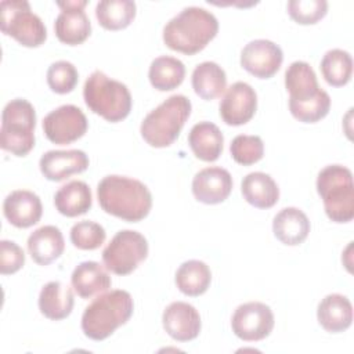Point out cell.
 Masks as SVG:
<instances>
[{
  "label": "cell",
  "instance_id": "19",
  "mask_svg": "<svg viewBox=\"0 0 354 354\" xmlns=\"http://www.w3.org/2000/svg\"><path fill=\"white\" fill-rule=\"evenodd\" d=\"M285 87L289 93V104L306 102L322 93L314 69L304 61H295L288 66L285 72Z\"/></svg>",
  "mask_w": 354,
  "mask_h": 354
},
{
  "label": "cell",
  "instance_id": "4",
  "mask_svg": "<svg viewBox=\"0 0 354 354\" xmlns=\"http://www.w3.org/2000/svg\"><path fill=\"white\" fill-rule=\"evenodd\" d=\"M191 108V101L183 94H174L166 98L141 123L140 131L145 142L155 148L171 145L189 118Z\"/></svg>",
  "mask_w": 354,
  "mask_h": 354
},
{
  "label": "cell",
  "instance_id": "3",
  "mask_svg": "<svg viewBox=\"0 0 354 354\" xmlns=\"http://www.w3.org/2000/svg\"><path fill=\"white\" fill-rule=\"evenodd\" d=\"M133 297L126 290H111L95 297L82 315L83 333L95 342L111 336L133 315Z\"/></svg>",
  "mask_w": 354,
  "mask_h": 354
},
{
  "label": "cell",
  "instance_id": "27",
  "mask_svg": "<svg viewBox=\"0 0 354 354\" xmlns=\"http://www.w3.org/2000/svg\"><path fill=\"white\" fill-rule=\"evenodd\" d=\"M91 203V189L84 181L80 180L69 181L54 195V205L57 210L66 217H77L87 213Z\"/></svg>",
  "mask_w": 354,
  "mask_h": 354
},
{
  "label": "cell",
  "instance_id": "10",
  "mask_svg": "<svg viewBox=\"0 0 354 354\" xmlns=\"http://www.w3.org/2000/svg\"><path fill=\"white\" fill-rule=\"evenodd\" d=\"M231 328L241 340L259 342L266 339L272 332L274 314L264 303H243L234 311Z\"/></svg>",
  "mask_w": 354,
  "mask_h": 354
},
{
  "label": "cell",
  "instance_id": "13",
  "mask_svg": "<svg viewBox=\"0 0 354 354\" xmlns=\"http://www.w3.org/2000/svg\"><path fill=\"white\" fill-rule=\"evenodd\" d=\"M283 61L282 50L278 44L267 39L249 41L241 53V65L245 71L259 79L274 76Z\"/></svg>",
  "mask_w": 354,
  "mask_h": 354
},
{
  "label": "cell",
  "instance_id": "33",
  "mask_svg": "<svg viewBox=\"0 0 354 354\" xmlns=\"http://www.w3.org/2000/svg\"><path fill=\"white\" fill-rule=\"evenodd\" d=\"M230 152L236 163L250 166L263 158L264 144L259 136L239 134L231 141Z\"/></svg>",
  "mask_w": 354,
  "mask_h": 354
},
{
  "label": "cell",
  "instance_id": "1",
  "mask_svg": "<svg viewBox=\"0 0 354 354\" xmlns=\"http://www.w3.org/2000/svg\"><path fill=\"white\" fill-rule=\"evenodd\" d=\"M100 206L108 214L137 223L145 218L152 207V195L140 180L111 174L104 177L97 187Z\"/></svg>",
  "mask_w": 354,
  "mask_h": 354
},
{
  "label": "cell",
  "instance_id": "9",
  "mask_svg": "<svg viewBox=\"0 0 354 354\" xmlns=\"http://www.w3.org/2000/svg\"><path fill=\"white\" fill-rule=\"evenodd\" d=\"M148 256L145 236L133 230H122L115 234L102 250V261L108 271L116 275L133 272Z\"/></svg>",
  "mask_w": 354,
  "mask_h": 354
},
{
  "label": "cell",
  "instance_id": "18",
  "mask_svg": "<svg viewBox=\"0 0 354 354\" xmlns=\"http://www.w3.org/2000/svg\"><path fill=\"white\" fill-rule=\"evenodd\" d=\"M3 213L14 227L28 228L39 223L43 206L40 198L35 192L17 189L6 196Z\"/></svg>",
  "mask_w": 354,
  "mask_h": 354
},
{
  "label": "cell",
  "instance_id": "26",
  "mask_svg": "<svg viewBox=\"0 0 354 354\" xmlns=\"http://www.w3.org/2000/svg\"><path fill=\"white\" fill-rule=\"evenodd\" d=\"M241 191L248 203L257 209H270L279 199V188L270 174L253 171L243 177Z\"/></svg>",
  "mask_w": 354,
  "mask_h": 354
},
{
  "label": "cell",
  "instance_id": "15",
  "mask_svg": "<svg viewBox=\"0 0 354 354\" xmlns=\"http://www.w3.org/2000/svg\"><path fill=\"white\" fill-rule=\"evenodd\" d=\"M232 189V177L228 170L212 166L199 170L192 180V194L196 201L206 205L224 202Z\"/></svg>",
  "mask_w": 354,
  "mask_h": 354
},
{
  "label": "cell",
  "instance_id": "30",
  "mask_svg": "<svg viewBox=\"0 0 354 354\" xmlns=\"http://www.w3.org/2000/svg\"><path fill=\"white\" fill-rule=\"evenodd\" d=\"M185 76L184 64L169 55H162L151 62L148 77L151 84L159 91H170L177 88Z\"/></svg>",
  "mask_w": 354,
  "mask_h": 354
},
{
  "label": "cell",
  "instance_id": "24",
  "mask_svg": "<svg viewBox=\"0 0 354 354\" xmlns=\"http://www.w3.org/2000/svg\"><path fill=\"white\" fill-rule=\"evenodd\" d=\"M188 144L194 155L203 162H214L223 152L224 137L212 122H199L188 134Z\"/></svg>",
  "mask_w": 354,
  "mask_h": 354
},
{
  "label": "cell",
  "instance_id": "35",
  "mask_svg": "<svg viewBox=\"0 0 354 354\" xmlns=\"http://www.w3.org/2000/svg\"><path fill=\"white\" fill-rule=\"evenodd\" d=\"M77 71L69 61H57L48 66L47 84L57 94H68L77 84Z\"/></svg>",
  "mask_w": 354,
  "mask_h": 354
},
{
  "label": "cell",
  "instance_id": "12",
  "mask_svg": "<svg viewBox=\"0 0 354 354\" xmlns=\"http://www.w3.org/2000/svg\"><path fill=\"white\" fill-rule=\"evenodd\" d=\"M57 6L61 8V12L54 22L55 36L68 46L82 44L91 33V24L84 12L87 1H57Z\"/></svg>",
  "mask_w": 354,
  "mask_h": 354
},
{
  "label": "cell",
  "instance_id": "2",
  "mask_svg": "<svg viewBox=\"0 0 354 354\" xmlns=\"http://www.w3.org/2000/svg\"><path fill=\"white\" fill-rule=\"evenodd\" d=\"M218 32L217 18L202 7H187L163 28L165 44L178 53L194 55L202 51Z\"/></svg>",
  "mask_w": 354,
  "mask_h": 354
},
{
  "label": "cell",
  "instance_id": "25",
  "mask_svg": "<svg viewBox=\"0 0 354 354\" xmlns=\"http://www.w3.org/2000/svg\"><path fill=\"white\" fill-rule=\"evenodd\" d=\"M73 304L72 289L59 281H51L40 290L39 310L48 319L59 321L66 318L72 313Z\"/></svg>",
  "mask_w": 354,
  "mask_h": 354
},
{
  "label": "cell",
  "instance_id": "23",
  "mask_svg": "<svg viewBox=\"0 0 354 354\" xmlns=\"http://www.w3.org/2000/svg\"><path fill=\"white\" fill-rule=\"evenodd\" d=\"M71 283L82 299H90L111 288V277L97 261H83L71 275Z\"/></svg>",
  "mask_w": 354,
  "mask_h": 354
},
{
  "label": "cell",
  "instance_id": "8",
  "mask_svg": "<svg viewBox=\"0 0 354 354\" xmlns=\"http://www.w3.org/2000/svg\"><path fill=\"white\" fill-rule=\"evenodd\" d=\"M0 29L25 47H39L47 39V29L25 0L0 3Z\"/></svg>",
  "mask_w": 354,
  "mask_h": 354
},
{
  "label": "cell",
  "instance_id": "38",
  "mask_svg": "<svg viewBox=\"0 0 354 354\" xmlns=\"http://www.w3.org/2000/svg\"><path fill=\"white\" fill-rule=\"evenodd\" d=\"M25 264L24 250L12 241H0V272L3 275L14 274Z\"/></svg>",
  "mask_w": 354,
  "mask_h": 354
},
{
  "label": "cell",
  "instance_id": "16",
  "mask_svg": "<svg viewBox=\"0 0 354 354\" xmlns=\"http://www.w3.org/2000/svg\"><path fill=\"white\" fill-rule=\"evenodd\" d=\"M162 324L167 335L177 342L194 340L202 328L198 310L185 301L170 303L163 311Z\"/></svg>",
  "mask_w": 354,
  "mask_h": 354
},
{
  "label": "cell",
  "instance_id": "11",
  "mask_svg": "<svg viewBox=\"0 0 354 354\" xmlns=\"http://www.w3.org/2000/svg\"><path fill=\"white\" fill-rule=\"evenodd\" d=\"M87 126L86 115L80 108L71 104L58 106L43 119L46 137L57 145H66L79 140L86 134Z\"/></svg>",
  "mask_w": 354,
  "mask_h": 354
},
{
  "label": "cell",
  "instance_id": "5",
  "mask_svg": "<svg viewBox=\"0 0 354 354\" xmlns=\"http://www.w3.org/2000/svg\"><path fill=\"white\" fill-rule=\"evenodd\" d=\"M86 105L94 113L111 123L127 118L131 111V94L126 84L108 77L102 71H94L83 87Z\"/></svg>",
  "mask_w": 354,
  "mask_h": 354
},
{
  "label": "cell",
  "instance_id": "31",
  "mask_svg": "<svg viewBox=\"0 0 354 354\" xmlns=\"http://www.w3.org/2000/svg\"><path fill=\"white\" fill-rule=\"evenodd\" d=\"M100 25L108 30L127 28L136 17V3L131 0H102L95 7Z\"/></svg>",
  "mask_w": 354,
  "mask_h": 354
},
{
  "label": "cell",
  "instance_id": "6",
  "mask_svg": "<svg viewBox=\"0 0 354 354\" xmlns=\"http://www.w3.org/2000/svg\"><path fill=\"white\" fill-rule=\"evenodd\" d=\"M317 192L326 216L335 223H348L354 217V184L351 170L342 165L324 167L317 177Z\"/></svg>",
  "mask_w": 354,
  "mask_h": 354
},
{
  "label": "cell",
  "instance_id": "37",
  "mask_svg": "<svg viewBox=\"0 0 354 354\" xmlns=\"http://www.w3.org/2000/svg\"><path fill=\"white\" fill-rule=\"evenodd\" d=\"M289 109L293 118L299 122L315 123L328 115L330 109V97L325 90H322V93L314 100L300 104H289Z\"/></svg>",
  "mask_w": 354,
  "mask_h": 354
},
{
  "label": "cell",
  "instance_id": "20",
  "mask_svg": "<svg viewBox=\"0 0 354 354\" xmlns=\"http://www.w3.org/2000/svg\"><path fill=\"white\" fill-rule=\"evenodd\" d=\"M65 249L62 232L55 225H43L28 238V250L35 263L48 266L57 260Z\"/></svg>",
  "mask_w": 354,
  "mask_h": 354
},
{
  "label": "cell",
  "instance_id": "32",
  "mask_svg": "<svg viewBox=\"0 0 354 354\" xmlns=\"http://www.w3.org/2000/svg\"><path fill=\"white\" fill-rule=\"evenodd\" d=\"M319 68L328 84L333 87H342L351 79L353 59L347 51L332 48L322 57Z\"/></svg>",
  "mask_w": 354,
  "mask_h": 354
},
{
  "label": "cell",
  "instance_id": "17",
  "mask_svg": "<svg viewBox=\"0 0 354 354\" xmlns=\"http://www.w3.org/2000/svg\"><path fill=\"white\" fill-rule=\"evenodd\" d=\"M39 167L50 181H62L88 167V156L80 149H53L41 155Z\"/></svg>",
  "mask_w": 354,
  "mask_h": 354
},
{
  "label": "cell",
  "instance_id": "28",
  "mask_svg": "<svg viewBox=\"0 0 354 354\" xmlns=\"http://www.w3.org/2000/svg\"><path fill=\"white\" fill-rule=\"evenodd\" d=\"M191 80L196 95L206 101L218 98L227 87V76L224 69L213 61H205L196 65Z\"/></svg>",
  "mask_w": 354,
  "mask_h": 354
},
{
  "label": "cell",
  "instance_id": "22",
  "mask_svg": "<svg viewBox=\"0 0 354 354\" xmlns=\"http://www.w3.org/2000/svg\"><path fill=\"white\" fill-rule=\"evenodd\" d=\"M272 231L283 245H300L310 232V220L304 212L297 207H285L275 214Z\"/></svg>",
  "mask_w": 354,
  "mask_h": 354
},
{
  "label": "cell",
  "instance_id": "36",
  "mask_svg": "<svg viewBox=\"0 0 354 354\" xmlns=\"http://www.w3.org/2000/svg\"><path fill=\"white\" fill-rule=\"evenodd\" d=\"M328 3L325 0H290L288 14L300 25L317 24L326 15Z\"/></svg>",
  "mask_w": 354,
  "mask_h": 354
},
{
  "label": "cell",
  "instance_id": "29",
  "mask_svg": "<svg viewBox=\"0 0 354 354\" xmlns=\"http://www.w3.org/2000/svg\"><path fill=\"white\" fill-rule=\"evenodd\" d=\"M174 282L181 293L187 296H199L207 290L212 282V272L206 263L201 260H188L176 271Z\"/></svg>",
  "mask_w": 354,
  "mask_h": 354
},
{
  "label": "cell",
  "instance_id": "21",
  "mask_svg": "<svg viewBox=\"0 0 354 354\" xmlns=\"http://www.w3.org/2000/svg\"><path fill=\"white\" fill-rule=\"evenodd\" d=\"M317 318L326 332H343L348 329L353 322V306L343 295H328L318 304Z\"/></svg>",
  "mask_w": 354,
  "mask_h": 354
},
{
  "label": "cell",
  "instance_id": "14",
  "mask_svg": "<svg viewBox=\"0 0 354 354\" xmlns=\"http://www.w3.org/2000/svg\"><path fill=\"white\" fill-rule=\"evenodd\" d=\"M256 109L257 94L254 88L245 82H235L231 84L218 106L221 119L230 126L248 123L254 116Z\"/></svg>",
  "mask_w": 354,
  "mask_h": 354
},
{
  "label": "cell",
  "instance_id": "7",
  "mask_svg": "<svg viewBox=\"0 0 354 354\" xmlns=\"http://www.w3.org/2000/svg\"><path fill=\"white\" fill-rule=\"evenodd\" d=\"M36 112L33 105L15 98L7 102L1 113L0 147L15 156L28 155L35 147Z\"/></svg>",
  "mask_w": 354,
  "mask_h": 354
},
{
  "label": "cell",
  "instance_id": "34",
  "mask_svg": "<svg viewBox=\"0 0 354 354\" xmlns=\"http://www.w3.org/2000/svg\"><path fill=\"white\" fill-rule=\"evenodd\" d=\"M105 238L104 227L95 221H79L71 228V242L82 250L98 249L105 242Z\"/></svg>",
  "mask_w": 354,
  "mask_h": 354
}]
</instances>
